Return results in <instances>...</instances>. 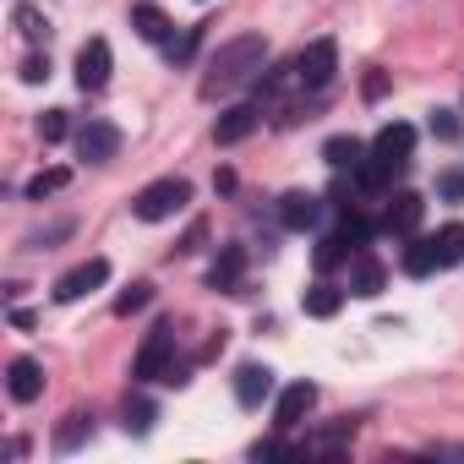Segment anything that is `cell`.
Instances as JSON below:
<instances>
[{
    "label": "cell",
    "instance_id": "obj_29",
    "mask_svg": "<svg viewBox=\"0 0 464 464\" xmlns=\"http://www.w3.org/2000/svg\"><path fill=\"white\" fill-rule=\"evenodd\" d=\"M197 44H202V28H186V34H180V39H169V61H175V66H186V61H191V50H197Z\"/></svg>",
    "mask_w": 464,
    "mask_h": 464
},
{
    "label": "cell",
    "instance_id": "obj_3",
    "mask_svg": "<svg viewBox=\"0 0 464 464\" xmlns=\"http://www.w3.org/2000/svg\"><path fill=\"white\" fill-rule=\"evenodd\" d=\"M334 72H339V44H334V39H312V44L295 55V82H301L306 93H323V88L334 82Z\"/></svg>",
    "mask_w": 464,
    "mask_h": 464
},
{
    "label": "cell",
    "instance_id": "obj_22",
    "mask_svg": "<svg viewBox=\"0 0 464 464\" xmlns=\"http://www.w3.org/2000/svg\"><path fill=\"white\" fill-rule=\"evenodd\" d=\"M404 274H410V279H426V274H437V246H431V236L404 246Z\"/></svg>",
    "mask_w": 464,
    "mask_h": 464
},
{
    "label": "cell",
    "instance_id": "obj_27",
    "mask_svg": "<svg viewBox=\"0 0 464 464\" xmlns=\"http://www.w3.org/2000/svg\"><path fill=\"white\" fill-rule=\"evenodd\" d=\"M148 301H153V285H142V279H137V285H131V290L115 301V317H131V312H142Z\"/></svg>",
    "mask_w": 464,
    "mask_h": 464
},
{
    "label": "cell",
    "instance_id": "obj_18",
    "mask_svg": "<svg viewBox=\"0 0 464 464\" xmlns=\"http://www.w3.org/2000/svg\"><path fill=\"white\" fill-rule=\"evenodd\" d=\"M344 295L350 290H339V285H328V279H317L306 295H301V306H306V317H339V306H344Z\"/></svg>",
    "mask_w": 464,
    "mask_h": 464
},
{
    "label": "cell",
    "instance_id": "obj_25",
    "mask_svg": "<svg viewBox=\"0 0 464 464\" xmlns=\"http://www.w3.org/2000/svg\"><path fill=\"white\" fill-rule=\"evenodd\" d=\"M126 431L131 437H148L153 431V404L148 399H126Z\"/></svg>",
    "mask_w": 464,
    "mask_h": 464
},
{
    "label": "cell",
    "instance_id": "obj_12",
    "mask_svg": "<svg viewBox=\"0 0 464 464\" xmlns=\"http://www.w3.org/2000/svg\"><path fill=\"white\" fill-rule=\"evenodd\" d=\"M6 393H12L17 404H34V399L44 393V366L28 361V355H17V361L6 366Z\"/></svg>",
    "mask_w": 464,
    "mask_h": 464
},
{
    "label": "cell",
    "instance_id": "obj_2",
    "mask_svg": "<svg viewBox=\"0 0 464 464\" xmlns=\"http://www.w3.org/2000/svg\"><path fill=\"white\" fill-rule=\"evenodd\" d=\"M186 202H191V180L164 175V180H153V186H142V191L131 197V213H137L142 224H164V218H175Z\"/></svg>",
    "mask_w": 464,
    "mask_h": 464
},
{
    "label": "cell",
    "instance_id": "obj_20",
    "mask_svg": "<svg viewBox=\"0 0 464 464\" xmlns=\"http://www.w3.org/2000/svg\"><path fill=\"white\" fill-rule=\"evenodd\" d=\"M323 159H328L334 169H350V175H355L361 159H366V148H361L355 137H328V142H323Z\"/></svg>",
    "mask_w": 464,
    "mask_h": 464
},
{
    "label": "cell",
    "instance_id": "obj_19",
    "mask_svg": "<svg viewBox=\"0 0 464 464\" xmlns=\"http://www.w3.org/2000/svg\"><path fill=\"white\" fill-rule=\"evenodd\" d=\"M431 246H437V268H459L464 263V224H442L431 236Z\"/></svg>",
    "mask_w": 464,
    "mask_h": 464
},
{
    "label": "cell",
    "instance_id": "obj_16",
    "mask_svg": "<svg viewBox=\"0 0 464 464\" xmlns=\"http://www.w3.org/2000/svg\"><path fill=\"white\" fill-rule=\"evenodd\" d=\"M355 431H361V420H355V415H344V420H334V426L312 431L301 448H306V453H339V448H350V442H355Z\"/></svg>",
    "mask_w": 464,
    "mask_h": 464
},
{
    "label": "cell",
    "instance_id": "obj_17",
    "mask_svg": "<svg viewBox=\"0 0 464 464\" xmlns=\"http://www.w3.org/2000/svg\"><path fill=\"white\" fill-rule=\"evenodd\" d=\"M131 28H137L148 44H169V39H175V23H169L159 6H148V0H142V6H131Z\"/></svg>",
    "mask_w": 464,
    "mask_h": 464
},
{
    "label": "cell",
    "instance_id": "obj_8",
    "mask_svg": "<svg viewBox=\"0 0 464 464\" xmlns=\"http://www.w3.org/2000/svg\"><path fill=\"white\" fill-rule=\"evenodd\" d=\"M263 115H268L263 104H229V110L218 115V126H213V142H218V148H236V142H246V137L263 126Z\"/></svg>",
    "mask_w": 464,
    "mask_h": 464
},
{
    "label": "cell",
    "instance_id": "obj_21",
    "mask_svg": "<svg viewBox=\"0 0 464 464\" xmlns=\"http://www.w3.org/2000/svg\"><path fill=\"white\" fill-rule=\"evenodd\" d=\"M12 23H17V34H23V39H34V44H44V39H50V17H44L39 6H28V0H17Z\"/></svg>",
    "mask_w": 464,
    "mask_h": 464
},
{
    "label": "cell",
    "instance_id": "obj_24",
    "mask_svg": "<svg viewBox=\"0 0 464 464\" xmlns=\"http://www.w3.org/2000/svg\"><path fill=\"white\" fill-rule=\"evenodd\" d=\"M66 180H72V169H39V175L28 180V202H44V197H50V191H61Z\"/></svg>",
    "mask_w": 464,
    "mask_h": 464
},
{
    "label": "cell",
    "instance_id": "obj_26",
    "mask_svg": "<svg viewBox=\"0 0 464 464\" xmlns=\"http://www.w3.org/2000/svg\"><path fill=\"white\" fill-rule=\"evenodd\" d=\"M426 126H431V137H437V142H459V131H464V121H459L453 110H431V121H426Z\"/></svg>",
    "mask_w": 464,
    "mask_h": 464
},
{
    "label": "cell",
    "instance_id": "obj_30",
    "mask_svg": "<svg viewBox=\"0 0 464 464\" xmlns=\"http://www.w3.org/2000/svg\"><path fill=\"white\" fill-rule=\"evenodd\" d=\"M23 82H50V55H28L23 61Z\"/></svg>",
    "mask_w": 464,
    "mask_h": 464
},
{
    "label": "cell",
    "instance_id": "obj_10",
    "mask_svg": "<svg viewBox=\"0 0 464 464\" xmlns=\"http://www.w3.org/2000/svg\"><path fill=\"white\" fill-rule=\"evenodd\" d=\"M420 213H426V202H420L415 191H393V197H388V213H382V229H388V236H415V229H420Z\"/></svg>",
    "mask_w": 464,
    "mask_h": 464
},
{
    "label": "cell",
    "instance_id": "obj_28",
    "mask_svg": "<svg viewBox=\"0 0 464 464\" xmlns=\"http://www.w3.org/2000/svg\"><path fill=\"white\" fill-rule=\"evenodd\" d=\"M66 131H72V121H66V110H44V115H39V137H44V142H61Z\"/></svg>",
    "mask_w": 464,
    "mask_h": 464
},
{
    "label": "cell",
    "instance_id": "obj_1",
    "mask_svg": "<svg viewBox=\"0 0 464 464\" xmlns=\"http://www.w3.org/2000/svg\"><path fill=\"white\" fill-rule=\"evenodd\" d=\"M268 66V39L263 34H241L208 55V72H202V99H218V93H236L246 82H257Z\"/></svg>",
    "mask_w": 464,
    "mask_h": 464
},
{
    "label": "cell",
    "instance_id": "obj_4",
    "mask_svg": "<svg viewBox=\"0 0 464 464\" xmlns=\"http://www.w3.org/2000/svg\"><path fill=\"white\" fill-rule=\"evenodd\" d=\"M175 366V328L169 323H159L153 334H148V344L137 350V361H131V377L137 382H164V372Z\"/></svg>",
    "mask_w": 464,
    "mask_h": 464
},
{
    "label": "cell",
    "instance_id": "obj_9",
    "mask_svg": "<svg viewBox=\"0 0 464 464\" xmlns=\"http://www.w3.org/2000/svg\"><path fill=\"white\" fill-rule=\"evenodd\" d=\"M312 404H317V382H306V377L290 382V388L279 393V404H274V426H279V431H295V426L312 415Z\"/></svg>",
    "mask_w": 464,
    "mask_h": 464
},
{
    "label": "cell",
    "instance_id": "obj_6",
    "mask_svg": "<svg viewBox=\"0 0 464 464\" xmlns=\"http://www.w3.org/2000/svg\"><path fill=\"white\" fill-rule=\"evenodd\" d=\"M110 72H115L110 44H104V39H88V44L77 50V88H82V93H104V88H110Z\"/></svg>",
    "mask_w": 464,
    "mask_h": 464
},
{
    "label": "cell",
    "instance_id": "obj_13",
    "mask_svg": "<svg viewBox=\"0 0 464 464\" xmlns=\"http://www.w3.org/2000/svg\"><path fill=\"white\" fill-rule=\"evenodd\" d=\"M382 285H388V274H382V263L361 246L355 257H350V295H361V301H372V295H382Z\"/></svg>",
    "mask_w": 464,
    "mask_h": 464
},
{
    "label": "cell",
    "instance_id": "obj_31",
    "mask_svg": "<svg viewBox=\"0 0 464 464\" xmlns=\"http://www.w3.org/2000/svg\"><path fill=\"white\" fill-rule=\"evenodd\" d=\"M437 191L459 202V197H464V175H459V169H448V175H437Z\"/></svg>",
    "mask_w": 464,
    "mask_h": 464
},
{
    "label": "cell",
    "instance_id": "obj_23",
    "mask_svg": "<svg viewBox=\"0 0 464 464\" xmlns=\"http://www.w3.org/2000/svg\"><path fill=\"white\" fill-rule=\"evenodd\" d=\"M82 437H93V415H82V410H77V415H66V426L55 431V448H61V453H72Z\"/></svg>",
    "mask_w": 464,
    "mask_h": 464
},
{
    "label": "cell",
    "instance_id": "obj_7",
    "mask_svg": "<svg viewBox=\"0 0 464 464\" xmlns=\"http://www.w3.org/2000/svg\"><path fill=\"white\" fill-rule=\"evenodd\" d=\"M121 153V126L115 121H88L77 126V159L82 164H110Z\"/></svg>",
    "mask_w": 464,
    "mask_h": 464
},
{
    "label": "cell",
    "instance_id": "obj_5",
    "mask_svg": "<svg viewBox=\"0 0 464 464\" xmlns=\"http://www.w3.org/2000/svg\"><path fill=\"white\" fill-rule=\"evenodd\" d=\"M104 279H110V263H104V257H88V263H77L72 274H61L50 295H55L61 306H72V301H82V295H93V290H104Z\"/></svg>",
    "mask_w": 464,
    "mask_h": 464
},
{
    "label": "cell",
    "instance_id": "obj_11",
    "mask_svg": "<svg viewBox=\"0 0 464 464\" xmlns=\"http://www.w3.org/2000/svg\"><path fill=\"white\" fill-rule=\"evenodd\" d=\"M317 218H323V197H312V191H285L279 197V224L285 229H317Z\"/></svg>",
    "mask_w": 464,
    "mask_h": 464
},
{
    "label": "cell",
    "instance_id": "obj_15",
    "mask_svg": "<svg viewBox=\"0 0 464 464\" xmlns=\"http://www.w3.org/2000/svg\"><path fill=\"white\" fill-rule=\"evenodd\" d=\"M241 274H246V252H241V246H224V252H218V263L208 268V290L236 295V290H241Z\"/></svg>",
    "mask_w": 464,
    "mask_h": 464
},
{
    "label": "cell",
    "instance_id": "obj_14",
    "mask_svg": "<svg viewBox=\"0 0 464 464\" xmlns=\"http://www.w3.org/2000/svg\"><path fill=\"white\" fill-rule=\"evenodd\" d=\"M268 393H274V372L257 366V361H246V366L236 372V404H241V410H257Z\"/></svg>",
    "mask_w": 464,
    "mask_h": 464
}]
</instances>
